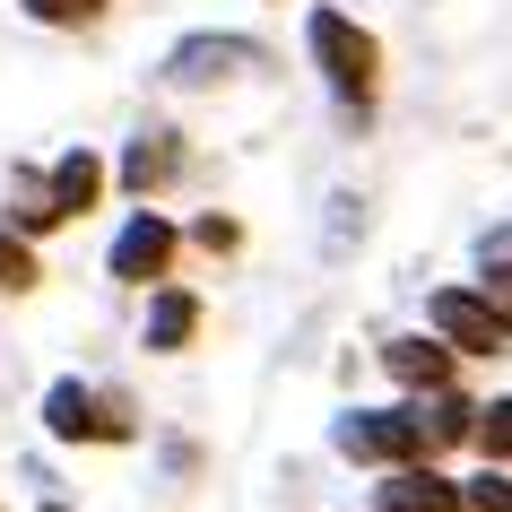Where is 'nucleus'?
<instances>
[{"label":"nucleus","mask_w":512,"mask_h":512,"mask_svg":"<svg viewBox=\"0 0 512 512\" xmlns=\"http://www.w3.org/2000/svg\"><path fill=\"white\" fill-rule=\"evenodd\" d=\"M304 44H313V61H322L330 96L365 122V105H374V87H382V44H374V27H356L348 9H313V18H304Z\"/></svg>","instance_id":"1"},{"label":"nucleus","mask_w":512,"mask_h":512,"mask_svg":"<svg viewBox=\"0 0 512 512\" xmlns=\"http://www.w3.org/2000/svg\"><path fill=\"white\" fill-rule=\"evenodd\" d=\"M330 452L365 460V469H417L434 443H426V417L417 408H348L330 426Z\"/></svg>","instance_id":"2"},{"label":"nucleus","mask_w":512,"mask_h":512,"mask_svg":"<svg viewBox=\"0 0 512 512\" xmlns=\"http://www.w3.org/2000/svg\"><path fill=\"white\" fill-rule=\"evenodd\" d=\"M44 434L53 443H131V408L87 391V382H53L44 391Z\"/></svg>","instance_id":"3"},{"label":"nucleus","mask_w":512,"mask_h":512,"mask_svg":"<svg viewBox=\"0 0 512 512\" xmlns=\"http://www.w3.org/2000/svg\"><path fill=\"white\" fill-rule=\"evenodd\" d=\"M426 330H434V339H452L460 356H495L512 339L504 313H495L478 287H434V296H426Z\"/></svg>","instance_id":"4"},{"label":"nucleus","mask_w":512,"mask_h":512,"mask_svg":"<svg viewBox=\"0 0 512 512\" xmlns=\"http://www.w3.org/2000/svg\"><path fill=\"white\" fill-rule=\"evenodd\" d=\"M235 70H261V44L252 35H183L165 53V87H217Z\"/></svg>","instance_id":"5"},{"label":"nucleus","mask_w":512,"mask_h":512,"mask_svg":"<svg viewBox=\"0 0 512 512\" xmlns=\"http://www.w3.org/2000/svg\"><path fill=\"white\" fill-rule=\"evenodd\" d=\"M105 270L122 278V287L165 278V270H174V226H165L157 209H131V226H122V235H113V252H105Z\"/></svg>","instance_id":"6"},{"label":"nucleus","mask_w":512,"mask_h":512,"mask_svg":"<svg viewBox=\"0 0 512 512\" xmlns=\"http://www.w3.org/2000/svg\"><path fill=\"white\" fill-rule=\"evenodd\" d=\"M382 512H469V486H452L443 469H391V486H382Z\"/></svg>","instance_id":"7"},{"label":"nucleus","mask_w":512,"mask_h":512,"mask_svg":"<svg viewBox=\"0 0 512 512\" xmlns=\"http://www.w3.org/2000/svg\"><path fill=\"white\" fill-rule=\"evenodd\" d=\"M452 339H391V348H382V365H391V374L408 382V391H452Z\"/></svg>","instance_id":"8"},{"label":"nucleus","mask_w":512,"mask_h":512,"mask_svg":"<svg viewBox=\"0 0 512 512\" xmlns=\"http://www.w3.org/2000/svg\"><path fill=\"white\" fill-rule=\"evenodd\" d=\"M191 330H200V296H191V287H157V296H148V330H139L148 356L191 348Z\"/></svg>","instance_id":"9"},{"label":"nucleus","mask_w":512,"mask_h":512,"mask_svg":"<svg viewBox=\"0 0 512 512\" xmlns=\"http://www.w3.org/2000/svg\"><path fill=\"white\" fill-rule=\"evenodd\" d=\"M174 131H139L131 148H122V191H139V200H148V191L157 183H174Z\"/></svg>","instance_id":"10"},{"label":"nucleus","mask_w":512,"mask_h":512,"mask_svg":"<svg viewBox=\"0 0 512 512\" xmlns=\"http://www.w3.org/2000/svg\"><path fill=\"white\" fill-rule=\"evenodd\" d=\"M96 191H105V157H96V148L53 157V200H61V217H87V209H96Z\"/></svg>","instance_id":"11"},{"label":"nucleus","mask_w":512,"mask_h":512,"mask_svg":"<svg viewBox=\"0 0 512 512\" xmlns=\"http://www.w3.org/2000/svg\"><path fill=\"white\" fill-rule=\"evenodd\" d=\"M9 226H18V235H44V226H61L53 174H35V165H18V174H9Z\"/></svg>","instance_id":"12"},{"label":"nucleus","mask_w":512,"mask_h":512,"mask_svg":"<svg viewBox=\"0 0 512 512\" xmlns=\"http://www.w3.org/2000/svg\"><path fill=\"white\" fill-rule=\"evenodd\" d=\"M426 400H434V417L417 408V417H426V443H460V434H478V408L460 400V391H426Z\"/></svg>","instance_id":"13"},{"label":"nucleus","mask_w":512,"mask_h":512,"mask_svg":"<svg viewBox=\"0 0 512 512\" xmlns=\"http://www.w3.org/2000/svg\"><path fill=\"white\" fill-rule=\"evenodd\" d=\"M35 252H27V235H18V226H9V217H0V296H27L35 287Z\"/></svg>","instance_id":"14"},{"label":"nucleus","mask_w":512,"mask_h":512,"mask_svg":"<svg viewBox=\"0 0 512 512\" xmlns=\"http://www.w3.org/2000/svg\"><path fill=\"white\" fill-rule=\"evenodd\" d=\"M18 9H27L35 27H96L113 0H18Z\"/></svg>","instance_id":"15"},{"label":"nucleus","mask_w":512,"mask_h":512,"mask_svg":"<svg viewBox=\"0 0 512 512\" xmlns=\"http://www.w3.org/2000/svg\"><path fill=\"white\" fill-rule=\"evenodd\" d=\"M486 460H512V400H486L478 408V434H469Z\"/></svg>","instance_id":"16"},{"label":"nucleus","mask_w":512,"mask_h":512,"mask_svg":"<svg viewBox=\"0 0 512 512\" xmlns=\"http://www.w3.org/2000/svg\"><path fill=\"white\" fill-rule=\"evenodd\" d=\"M469 512H512V478H495V469L469 478Z\"/></svg>","instance_id":"17"},{"label":"nucleus","mask_w":512,"mask_h":512,"mask_svg":"<svg viewBox=\"0 0 512 512\" xmlns=\"http://www.w3.org/2000/svg\"><path fill=\"white\" fill-rule=\"evenodd\" d=\"M478 296L495 304V313H504V330H512V261H504V270H486V287H478Z\"/></svg>","instance_id":"18"},{"label":"nucleus","mask_w":512,"mask_h":512,"mask_svg":"<svg viewBox=\"0 0 512 512\" xmlns=\"http://www.w3.org/2000/svg\"><path fill=\"white\" fill-rule=\"evenodd\" d=\"M44 512H61V504H44Z\"/></svg>","instance_id":"19"}]
</instances>
